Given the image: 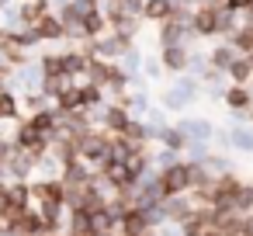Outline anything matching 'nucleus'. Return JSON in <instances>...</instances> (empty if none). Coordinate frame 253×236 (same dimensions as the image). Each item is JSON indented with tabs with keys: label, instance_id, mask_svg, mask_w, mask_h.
<instances>
[{
	"label": "nucleus",
	"instance_id": "obj_9",
	"mask_svg": "<svg viewBox=\"0 0 253 236\" xmlns=\"http://www.w3.org/2000/svg\"><path fill=\"white\" fill-rule=\"evenodd\" d=\"M4 174H7V181H35V156L32 153H21L14 146L11 160L4 163Z\"/></svg>",
	"mask_w": 253,
	"mask_h": 236
},
{
	"label": "nucleus",
	"instance_id": "obj_29",
	"mask_svg": "<svg viewBox=\"0 0 253 236\" xmlns=\"http://www.w3.org/2000/svg\"><path fill=\"white\" fill-rule=\"evenodd\" d=\"M250 4H253V0H225L222 7H225L229 14H246V11H250Z\"/></svg>",
	"mask_w": 253,
	"mask_h": 236
},
{
	"label": "nucleus",
	"instance_id": "obj_17",
	"mask_svg": "<svg viewBox=\"0 0 253 236\" xmlns=\"http://www.w3.org/2000/svg\"><path fill=\"white\" fill-rule=\"evenodd\" d=\"M35 28H39V39H42V42H63V39H66V28H63V21H59V14H56V11H52V14H45Z\"/></svg>",
	"mask_w": 253,
	"mask_h": 236
},
{
	"label": "nucleus",
	"instance_id": "obj_28",
	"mask_svg": "<svg viewBox=\"0 0 253 236\" xmlns=\"http://www.w3.org/2000/svg\"><path fill=\"white\" fill-rule=\"evenodd\" d=\"M149 156H153V167H156V170H167V167H177V163L184 160L180 153H170V149H163V146H160L156 153L149 149Z\"/></svg>",
	"mask_w": 253,
	"mask_h": 236
},
{
	"label": "nucleus",
	"instance_id": "obj_21",
	"mask_svg": "<svg viewBox=\"0 0 253 236\" xmlns=\"http://www.w3.org/2000/svg\"><path fill=\"white\" fill-rule=\"evenodd\" d=\"M229 149H239V153L253 156V129L250 125H232L229 129Z\"/></svg>",
	"mask_w": 253,
	"mask_h": 236
},
{
	"label": "nucleus",
	"instance_id": "obj_14",
	"mask_svg": "<svg viewBox=\"0 0 253 236\" xmlns=\"http://www.w3.org/2000/svg\"><path fill=\"white\" fill-rule=\"evenodd\" d=\"M0 122H7V125H18L21 122V97L14 91H0Z\"/></svg>",
	"mask_w": 253,
	"mask_h": 236
},
{
	"label": "nucleus",
	"instance_id": "obj_32",
	"mask_svg": "<svg viewBox=\"0 0 253 236\" xmlns=\"http://www.w3.org/2000/svg\"><path fill=\"white\" fill-rule=\"evenodd\" d=\"M7 4H11V0H0V11H7Z\"/></svg>",
	"mask_w": 253,
	"mask_h": 236
},
{
	"label": "nucleus",
	"instance_id": "obj_19",
	"mask_svg": "<svg viewBox=\"0 0 253 236\" xmlns=\"http://www.w3.org/2000/svg\"><path fill=\"white\" fill-rule=\"evenodd\" d=\"M236 59H239V52H236V49H232L229 42H218V46H215V49L208 52V66H215L218 73H225V70H229V66H232Z\"/></svg>",
	"mask_w": 253,
	"mask_h": 236
},
{
	"label": "nucleus",
	"instance_id": "obj_16",
	"mask_svg": "<svg viewBox=\"0 0 253 236\" xmlns=\"http://www.w3.org/2000/svg\"><path fill=\"white\" fill-rule=\"evenodd\" d=\"M170 11H173V0H142L139 18H142V21H156V25H163V21L170 18Z\"/></svg>",
	"mask_w": 253,
	"mask_h": 236
},
{
	"label": "nucleus",
	"instance_id": "obj_10",
	"mask_svg": "<svg viewBox=\"0 0 253 236\" xmlns=\"http://www.w3.org/2000/svg\"><path fill=\"white\" fill-rule=\"evenodd\" d=\"M222 101H225V111H229V115H250V111H253V94H250V87L229 84L225 94H222Z\"/></svg>",
	"mask_w": 253,
	"mask_h": 236
},
{
	"label": "nucleus",
	"instance_id": "obj_26",
	"mask_svg": "<svg viewBox=\"0 0 253 236\" xmlns=\"http://www.w3.org/2000/svg\"><path fill=\"white\" fill-rule=\"evenodd\" d=\"M229 46H232L239 56H250V52H253V25H239V32L229 39Z\"/></svg>",
	"mask_w": 253,
	"mask_h": 236
},
{
	"label": "nucleus",
	"instance_id": "obj_30",
	"mask_svg": "<svg viewBox=\"0 0 253 236\" xmlns=\"http://www.w3.org/2000/svg\"><path fill=\"white\" fill-rule=\"evenodd\" d=\"M11 153H14V139H0V167L11 160Z\"/></svg>",
	"mask_w": 253,
	"mask_h": 236
},
{
	"label": "nucleus",
	"instance_id": "obj_2",
	"mask_svg": "<svg viewBox=\"0 0 253 236\" xmlns=\"http://www.w3.org/2000/svg\"><path fill=\"white\" fill-rule=\"evenodd\" d=\"M198 101V80L180 77L177 84H170V91L163 94V111H187Z\"/></svg>",
	"mask_w": 253,
	"mask_h": 236
},
{
	"label": "nucleus",
	"instance_id": "obj_12",
	"mask_svg": "<svg viewBox=\"0 0 253 236\" xmlns=\"http://www.w3.org/2000/svg\"><path fill=\"white\" fill-rule=\"evenodd\" d=\"M163 212H167V222L173 226H184L194 212V198L191 194H173V198H163Z\"/></svg>",
	"mask_w": 253,
	"mask_h": 236
},
{
	"label": "nucleus",
	"instance_id": "obj_20",
	"mask_svg": "<svg viewBox=\"0 0 253 236\" xmlns=\"http://www.w3.org/2000/svg\"><path fill=\"white\" fill-rule=\"evenodd\" d=\"M225 80H229V84H239V87H250V80H253V63H250V56H239V59L225 70Z\"/></svg>",
	"mask_w": 253,
	"mask_h": 236
},
{
	"label": "nucleus",
	"instance_id": "obj_8",
	"mask_svg": "<svg viewBox=\"0 0 253 236\" xmlns=\"http://www.w3.org/2000/svg\"><path fill=\"white\" fill-rule=\"evenodd\" d=\"M160 66H163L167 73L184 77V73L191 70V49H187V46H167V49H160Z\"/></svg>",
	"mask_w": 253,
	"mask_h": 236
},
{
	"label": "nucleus",
	"instance_id": "obj_13",
	"mask_svg": "<svg viewBox=\"0 0 253 236\" xmlns=\"http://www.w3.org/2000/svg\"><path fill=\"white\" fill-rule=\"evenodd\" d=\"M153 142L163 146V149H170V153H180V156H184V149H187V136H184L177 125H163V129L156 132Z\"/></svg>",
	"mask_w": 253,
	"mask_h": 236
},
{
	"label": "nucleus",
	"instance_id": "obj_7",
	"mask_svg": "<svg viewBox=\"0 0 253 236\" xmlns=\"http://www.w3.org/2000/svg\"><path fill=\"white\" fill-rule=\"evenodd\" d=\"M128 122H132V115H128V108H125V104L108 101V104L101 108V129H104L108 136H122V132L128 129Z\"/></svg>",
	"mask_w": 253,
	"mask_h": 236
},
{
	"label": "nucleus",
	"instance_id": "obj_1",
	"mask_svg": "<svg viewBox=\"0 0 253 236\" xmlns=\"http://www.w3.org/2000/svg\"><path fill=\"white\" fill-rule=\"evenodd\" d=\"M108 146H111V136H108L104 129H90V132H84V136L77 139L80 160H84L90 170H97V167L108 160Z\"/></svg>",
	"mask_w": 253,
	"mask_h": 236
},
{
	"label": "nucleus",
	"instance_id": "obj_31",
	"mask_svg": "<svg viewBox=\"0 0 253 236\" xmlns=\"http://www.w3.org/2000/svg\"><path fill=\"white\" fill-rule=\"evenodd\" d=\"M243 236H253V212L243 215Z\"/></svg>",
	"mask_w": 253,
	"mask_h": 236
},
{
	"label": "nucleus",
	"instance_id": "obj_5",
	"mask_svg": "<svg viewBox=\"0 0 253 236\" xmlns=\"http://www.w3.org/2000/svg\"><path fill=\"white\" fill-rule=\"evenodd\" d=\"M218 11H222V7L198 4L194 14H191V35H194V39H211V35H218Z\"/></svg>",
	"mask_w": 253,
	"mask_h": 236
},
{
	"label": "nucleus",
	"instance_id": "obj_18",
	"mask_svg": "<svg viewBox=\"0 0 253 236\" xmlns=\"http://www.w3.org/2000/svg\"><path fill=\"white\" fill-rule=\"evenodd\" d=\"M18 11H21V21L25 25H39L45 14H52V0H25Z\"/></svg>",
	"mask_w": 253,
	"mask_h": 236
},
{
	"label": "nucleus",
	"instance_id": "obj_23",
	"mask_svg": "<svg viewBox=\"0 0 253 236\" xmlns=\"http://www.w3.org/2000/svg\"><path fill=\"white\" fill-rule=\"evenodd\" d=\"M201 163H205L208 177H225V174H232V170H236V163H232L225 153H215V149H211V153H208Z\"/></svg>",
	"mask_w": 253,
	"mask_h": 236
},
{
	"label": "nucleus",
	"instance_id": "obj_3",
	"mask_svg": "<svg viewBox=\"0 0 253 236\" xmlns=\"http://www.w3.org/2000/svg\"><path fill=\"white\" fill-rule=\"evenodd\" d=\"M14 146H18V149H21V153H32V156H35V160H39V156H45V153H49V139H45V136H42V132H35V129H32V122H28V118H21V122H18V125H14Z\"/></svg>",
	"mask_w": 253,
	"mask_h": 236
},
{
	"label": "nucleus",
	"instance_id": "obj_34",
	"mask_svg": "<svg viewBox=\"0 0 253 236\" xmlns=\"http://www.w3.org/2000/svg\"><path fill=\"white\" fill-rule=\"evenodd\" d=\"M111 236H125V233H122V229H118V233H111Z\"/></svg>",
	"mask_w": 253,
	"mask_h": 236
},
{
	"label": "nucleus",
	"instance_id": "obj_24",
	"mask_svg": "<svg viewBox=\"0 0 253 236\" xmlns=\"http://www.w3.org/2000/svg\"><path fill=\"white\" fill-rule=\"evenodd\" d=\"M108 73H111V63H104V59H90V66H87V73H84V84L108 87Z\"/></svg>",
	"mask_w": 253,
	"mask_h": 236
},
{
	"label": "nucleus",
	"instance_id": "obj_11",
	"mask_svg": "<svg viewBox=\"0 0 253 236\" xmlns=\"http://www.w3.org/2000/svg\"><path fill=\"white\" fill-rule=\"evenodd\" d=\"M177 129L187 136V142H211V139H215V125H211L208 118H194V115H191V118H180Z\"/></svg>",
	"mask_w": 253,
	"mask_h": 236
},
{
	"label": "nucleus",
	"instance_id": "obj_27",
	"mask_svg": "<svg viewBox=\"0 0 253 236\" xmlns=\"http://www.w3.org/2000/svg\"><path fill=\"white\" fill-rule=\"evenodd\" d=\"M49 108H52V101H49L42 91H35V94H21V111L35 115V111H49Z\"/></svg>",
	"mask_w": 253,
	"mask_h": 236
},
{
	"label": "nucleus",
	"instance_id": "obj_6",
	"mask_svg": "<svg viewBox=\"0 0 253 236\" xmlns=\"http://www.w3.org/2000/svg\"><path fill=\"white\" fill-rule=\"evenodd\" d=\"M59 66H63V77L66 80L80 84L84 73H87V66H90V52L87 49H66V52H59Z\"/></svg>",
	"mask_w": 253,
	"mask_h": 236
},
{
	"label": "nucleus",
	"instance_id": "obj_33",
	"mask_svg": "<svg viewBox=\"0 0 253 236\" xmlns=\"http://www.w3.org/2000/svg\"><path fill=\"white\" fill-rule=\"evenodd\" d=\"M246 125H250V129H253V111H250V122H246Z\"/></svg>",
	"mask_w": 253,
	"mask_h": 236
},
{
	"label": "nucleus",
	"instance_id": "obj_4",
	"mask_svg": "<svg viewBox=\"0 0 253 236\" xmlns=\"http://www.w3.org/2000/svg\"><path fill=\"white\" fill-rule=\"evenodd\" d=\"M160 184H163V198H173V194H191V167H187V160H180L177 167L160 170Z\"/></svg>",
	"mask_w": 253,
	"mask_h": 236
},
{
	"label": "nucleus",
	"instance_id": "obj_15",
	"mask_svg": "<svg viewBox=\"0 0 253 236\" xmlns=\"http://www.w3.org/2000/svg\"><path fill=\"white\" fill-rule=\"evenodd\" d=\"M153 226H149V219H146V212L142 208H128L125 215H122V233L125 236H146Z\"/></svg>",
	"mask_w": 253,
	"mask_h": 236
},
{
	"label": "nucleus",
	"instance_id": "obj_22",
	"mask_svg": "<svg viewBox=\"0 0 253 236\" xmlns=\"http://www.w3.org/2000/svg\"><path fill=\"white\" fill-rule=\"evenodd\" d=\"M108 101H104V87H94V84H84L80 80V108L87 111H101Z\"/></svg>",
	"mask_w": 253,
	"mask_h": 236
},
{
	"label": "nucleus",
	"instance_id": "obj_25",
	"mask_svg": "<svg viewBox=\"0 0 253 236\" xmlns=\"http://www.w3.org/2000/svg\"><path fill=\"white\" fill-rule=\"evenodd\" d=\"M52 104H56V111H59V115L77 111V108H80V84H70V87H66L56 101H52Z\"/></svg>",
	"mask_w": 253,
	"mask_h": 236
}]
</instances>
